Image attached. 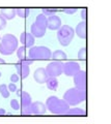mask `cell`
Instances as JSON below:
<instances>
[{
	"label": "cell",
	"mask_w": 111,
	"mask_h": 124,
	"mask_svg": "<svg viewBox=\"0 0 111 124\" xmlns=\"http://www.w3.org/2000/svg\"><path fill=\"white\" fill-rule=\"evenodd\" d=\"M46 107L49 112L55 115H66L67 111L70 108V106L63 98L60 99L55 95L49 96L46 100Z\"/></svg>",
	"instance_id": "obj_1"
},
{
	"label": "cell",
	"mask_w": 111,
	"mask_h": 124,
	"mask_svg": "<svg viewBox=\"0 0 111 124\" xmlns=\"http://www.w3.org/2000/svg\"><path fill=\"white\" fill-rule=\"evenodd\" d=\"M63 99L68 106H77L86 99V90L79 89L77 87L70 88L64 92Z\"/></svg>",
	"instance_id": "obj_2"
},
{
	"label": "cell",
	"mask_w": 111,
	"mask_h": 124,
	"mask_svg": "<svg viewBox=\"0 0 111 124\" xmlns=\"http://www.w3.org/2000/svg\"><path fill=\"white\" fill-rule=\"evenodd\" d=\"M19 46L18 38L13 34H5L0 42V54L3 56H9L17 51Z\"/></svg>",
	"instance_id": "obj_3"
},
{
	"label": "cell",
	"mask_w": 111,
	"mask_h": 124,
	"mask_svg": "<svg viewBox=\"0 0 111 124\" xmlns=\"http://www.w3.org/2000/svg\"><path fill=\"white\" fill-rule=\"evenodd\" d=\"M46 30H47V17L44 14L37 15L35 21L31 25L30 33L35 38H40L46 34Z\"/></svg>",
	"instance_id": "obj_4"
},
{
	"label": "cell",
	"mask_w": 111,
	"mask_h": 124,
	"mask_svg": "<svg viewBox=\"0 0 111 124\" xmlns=\"http://www.w3.org/2000/svg\"><path fill=\"white\" fill-rule=\"evenodd\" d=\"M75 35V30L70 25H61L57 30V39L62 46H67L72 42Z\"/></svg>",
	"instance_id": "obj_5"
},
{
	"label": "cell",
	"mask_w": 111,
	"mask_h": 124,
	"mask_svg": "<svg viewBox=\"0 0 111 124\" xmlns=\"http://www.w3.org/2000/svg\"><path fill=\"white\" fill-rule=\"evenodd\" d=\"M51 50L45 46H31L28 52V56L31 60H48L51 59Z\"/></svg>",
	"instance_id": "obj_6"
},
{
	"label": "cell",
	"mask_w": 111,
	"mask_h": 124,
	"mask_svg": "<svg viewBox=\"0 0 111 124\" xmlns=\"http://www.w3.org/2000/svg\"><path fill=\"white\" fill-rule=\"evenodd\" d=\"M46 71H47L49 77H59L63 73V62L58 60H53L47 65Z\"/></svg>",
	"instance_id": "obj_7"
},
{
	"label": "cell",
	"mask_w": 111,
	"mask_h": 124,
	"mask_svg": "<svg viewBox=\"0 0 111 124\" xmlns=\"http://www.w3.org/2000/svg\"><path fill=\"white\" fill-rule=\"evenodd\" d=\"M73 78H74L75 87L86 90V72L85 71L80 69L79 71H77L73 76Z\"/></svg>",
	"instance_id": "obj_8"
},
{
	"label": "cell",
	"mask_w": 111,
	"mask_h": 124,
	"mask_svg": "<svg viewBox=\"0 0 111 124\" xmlns=\"http://www.w3.org/2000/svg\"><path fill=\"white\" fill-rule=\"evenodd\" d=\"M80 69H81L80 68V64L76 61H68L63 63V73L67 77H73Z\"/></svg>",
	"instance_id": "obj_9"
},
{
	"label": "cell",
	"mask_w": 111,
	"mask_h": 124,
	"mask_svg": "<svg viewBox=\"0 0 111 124\" xmlns=\"http://www.w3.org/2000/svg\"><path fill=\"white\" fill-rule=\"evenodd\" d=\"M62 23H61V19L56 15L47 17V28L50 30H58Z\"/></svg>",
	"instance_id": "obj_10"
},
{
	"label": "cell",
	"mask_w": 111,
	"mask_h": 124,
	"mask_svg": "<svg viewBox=\"0 0 111 124\" xmlns=\"http://www.w3.org/2000/svg\"><path fill=\"white\" fill-rule=\"evenodd\" d=\"M34 40H35V37H34L31 33L27 32V31H24V32L21 33L20 42L24 46H26V48H31L34 45Z\"/></svg>",
	"instance_id": "obj_11"
},
{
	"label": "cell",
	"mask_w": 111,
	"mask_h": 124,
	"mask_svg": "<svg viewBox=\"0 0 111 124\" xmlns=\"http://www.w3.org/2000/svg\"><path fill=\"white\" fill-rule=\"evenodd\" d=\"M48 78H49V76H48L47 71H46V68H44V67L37 68L33 73L34 81H35L36 83H39V84H45Z\"/></svg>",
	"instance_id": "obj_12"
},
{
	"label": "cell",
	"mask_w": 111,
	"mask_h": 124,
	"mask_svg": "<svg viewBox=\"0 0 111 124\" xmlns=\"http://www.w3.org/2000/svg\"><path fill=\"white\" fill-rule=\"evenodd\" d=\"M32 115H44L47 112V107L42 101H34L30 104Z\"/></svg>",
	"instance_id": "obj_13"
},
{
	"label": "cell",
	"mask_w": 111,
	"mask_h": 124,
	"mask_svg": "<svg viewBox=\"0 0 111 124\" xmlns=\"http://www.w3.org/2000/svg\"><path fill=\"white\" fill-rule=\"evenodd\" d=\"M15 67H16V69H17V73L19 75V77H20V79L24 80L29 76L30 68H29L28 65H25V64H23L22 62L18 61L17 63L15 64Z\"/></svg>",
	"instance_id": "obj_14"
},
{
	"label": "cell",
	"mask_w": 111,
	"mask_h": 124,
	"mask_svg": "<svg viewBox=\"0 0 111 124\" xmlns=\"http://www.w3.org/2000/svg\"><path fill=\"white\" fill-rule=\"evenodd\" d=\"M75 30V34H77L79 38L81 39H85L86 36H87V33H86V21H82L78 23V25L76 26Z\"/></svg>",
	"instance_id": "obj_15"
},
{
	"label": "cell",
	"mask_w": 111,
	"mask_h": 124,
	"mask_svg": "<svg viewBox=\"0 0 111 124\" xmlns=\"http://www.w3.org/2000/svg\"><path fill=\"white\" fill-rule=\"evenodd\" d=\"M0 15L7 21V20H13L17 16V13H16V9L15 8H1Z\"/></svg>",
	"instance_id": "obj_16"
},
{
	"label": "cell",
	"mask_w": 111,
	"mask_h": 124,
	"mask_svg": "<svg viewBox=\"0 0 111 124\" xmlns=\"http://www.w3.org/2000/svg\"><path fill=\"white\" fill-rule=\"evenodd\" d=\"M20 98H21V108L22 107H28L32 102L31 96H30V94H28L26 91H22L21 92Z\"/></svg>",
	"instance_id": "obj_17"
},
{
	"label": "cell",
	"mask_w": 111,
	"mask_h": 124,
	"mask_svg": "<svg viewBox=\"0 0 111 124\" xmlns=\"http://www.w3.org/2000/svg\"><path fill=\"white\" fill-rule=\"evenodd\" d=\"M46 85H47V88L51 91H55L58 88V81L55 77H49L47 81H46Z\"/></svg>",
	"instance_id": "obj_18"
},
{
	"label": "cell",
	"mask_w": 111,
	"mask_h": 124,
	"mask_svg": "<svg viewBox=\"0 0 111 124\" xmlns=\"http://www.w3.org/2000/svg\"><path fill=\"white\" fill-rule=\"evenodd\" d=\"M66 115L67 116H85L86 112L83 108H72L67 111Z\"/></svg>",
	"instance_id": "obj_19"
},
{
	"label": "cell",
	"mask_w": 111,
	"mask_h": 124,
	"mask_svg": "<svg viewBox=\"0 0 111 124\" xmlns=\"http://www.w3.org/2000/svg\"><path fill=\"white\" fill-rule=\"evenodd\" d=\"M51 58L53 60H58V61H62L67 59V54L61 50H57V51L53 52L51 54Z\"/></svg>",
	"instance_id": "obj_20"
},
{
	"label": "cell",
	"mask_w": 111,
	"mask_h": 124,
	"mask_svg": "<svg viewBox=\"0 0 111 124\" xmlns=\"http://www.w3.org/2000/svg\"><path fill=\"white\" fill-rule=\"evenodd\" d=\"M0 94H1V96L3 98H9V97L10 92L9 90V88H7V85H5V84L0 85Z\"/></svg>",
	"instance_id": "obj_21"
},
{
	"label": "cell",
	"mask_w": 111,
	"mask_h": 124,
	"mask_svg": "<svg viewBox=\"0 0 111 124\" xmlns=\"http://www.w3.org/2000/svg\"><path fill=\"white\" fill-rule=\"evenodd\" d=\"M16 53H17V57H18L19 60L24 59V58H26V46H20V48L18 46Z\"/></svg>",
	"instance_id": "obj_22"
},
{
	"label": "cell",
	"mask_w": 111,
	"mask_h": 124,
	"mask_svg": "<svg viewBox=\"0 0 111 124\" xmlns=\"http://www.w3.org/2000/svg\"><path fill=\"white\" fill-rule=\"evenodd\" d=\"M16 13H17V16L20 18H27L29 16V13L30 10L29 8H16Z\"/></svg>",
	"instance_id": "obj_23"
},
{
	"label": "cell",
	"mask_w": 111,
	"mask_h": 124,
	"mask_svg": "<svg viewBox=\"0 0 111 124\" xmlns=\"http://www.w3.org/2000/svg\"><path fill=\"white\" fill-rule=\"evenodd\" d=\"M56 13H57L56 8H43V11H42V14H44L46 17H50V16L56 15Z\"/></svg>",
	"instance_id": "obj_24"
},
{
	"label": "cell",
	"mask_w": 111,
	"mask_h": 124,
	"mask_svg": "<svg viewBox=\"0 0 111 124\" xmlns=\"http://www.w3.org/2000/svg\"><path fill=\"white\" fill-rule=\"evenodd\" d=\"M78 59L85 60L86 59V48H81L78 52Z\"/></svg>",
	"instance_id": "obj_25"
},
{
	"label": "cell",
	"mask_w": 111,
	"mask_h": 124,
	"mask_svg": "<svg viewBox=\"0 0 111 124\" xmlns=\"http://www.w3.org/2000/svg\"><path fill=\"white\" fill-rule=\"evenodd\" d=\"M10 108L15 111H18L19 108H20V103H19V101L17 99H11L10 100Z\"/></svg>",
	"instance_id": "obj_26"
},
{
	"label": "cell",
	"mask_w": 111,
	"mask_h": 124,
	"mask_svg": "<svg viewBox=\"0 0 111 124\" xmlns=\"http://www.w3.org/2000/svg\"><path fill=\"white\" fill-rule=\"evenodd\" d=\"M21 113H22V115H24V116L32 115V113H31V108H30V106H28V107H22Z\"/></svg>",
	"instance_id": "obj_27"
},
{
	"label": "cell",
	"mask_w": 111,
	"mask_h": 124,
	"mask_svg": "<svg viewBox=\"0 0 111 124\" xmlns=\"http://www.w3.org/2000/svg\"><path fill=\"white\" fill-rule=\"evenodd\" d=\"M9 80H10V82H11V83H18V82H19V80H20V77H19L18 73H13V75L10 76Z\"/></svg>",
	"instance_id": "obj_28"
},
{
	"label": "cell",
	"mask_w": 111,
	"mask_h": 124,
	"mask_svg": "<svg viewBox=\"0 0 111 124\" xmlns=\"http://www.w3.org/2000/svg\"><path fill=\"white\" fill-rule=\"evenodd\" d=\"M6 27V20L0 15V30H3Z\"/></svg>",
	"instance_id": "obj_29"
},
{
	"label": "cell",
	"mask_w": 111,
	"mask_h": 124,
	"mask_svg": "<svg viewBox=\"0 0 111 124\" xmlns=\"http://www.w3.org/2000/svg\"><path fill=\"white\" fill-rule=\"evenodd\" d=\"M20 62H22L23 64H25V65H31L33 63V60H31L30 58H24V59H21V60H19Z\"/></svg>",
	"instance_id": "obj_30"
},
{
	"label": "cell",
	"mask_w": 111,
	"mask_h": 124,
	"mask_svg": "<svg viewBox=\"0 0 111 124\" xmlns=\"http://www.w3.org/2000/svg\"><path fill=\"white\" fill-rule=\"evenodd\" d=\"M7 88H9V92H16V90H17V86H16V83H9V86H7Z\"/></svg>",
	"instance_id": "obj_31"
},
{
	"label": "cell",
	"mask_w": 111,
	"mask_h": 124,
	"mask_svg": "<svg viewBox=\"0 0 111 124\" xmlns=\"http://www.w3.org/2000/svg\"><path fill=\"white\" fill-rule=\"evenodd\" d=\"M77 11V8H63V13H66L68 15H73Z\"/></svg>",
	"instance_id": "obj_32"
},
{
	"label": "cell",
	"mask_w": 111,
	"mask_h": 124,
	"mask_svg": "<svg viewBox=\"0 0 111 124\" xmlns=\"http://www.w3.org/2000/svg\"><path fill=\"white\" fill-rule=\"evenodd\" d=\"M81 18L83 21H86V18H87V8H83L81 10Z\"/></svg>",
	"instance_id": "obj_33"
},
{
	"label": "cell",
	"mask_w": 111,
	"mask_h": 124,
	"mask_svg": "<svg viewBox=\"0 0 111 124\" xmlns=\"http://www.w3.org/2000/svg\"><path fill=\"white\" fill-rule=\"evenodd\" d=\"M4 114H6L4 108H0V115H4Z\"/></svg>",
	"instance_id": "obj_34"
},
{
	"label": "cell",
	"mask_w": 111,
	"mask_h": 124,
	"mask_svg": "<svg viewBox=\"0 0 111 124\" xmlns=\"http://www.w3.org/2000/svg\"><path fill=\"white\" fill-rule=\"evenodd\" d=\"M21 92H22V90H21V89H17V90H16V93H17V95H18V96H20Z\"/></svg>",
	"instance_id": "obj_35"
},
{
	"label": "cell",
	"mask_w": 111,
	"mask_h": 124,
	"mask_svg": "<svg viewBox=\"0 0 111 124\" xmlns=\"http://www.w3.org/2000/svg\"><path fill=\"white\" fill-rule=\"evenodd\" d=\"M5 63V60L2 59V58H0V64H4Z\"/></svg>",
	"instance_id": "obj_36"
},
{
	"label": "cell",
	"mask_w": 111,
	"mask_h": 124,
	"mask_svg": "<svg viewBox=\"0 0 111 124\" xmlns=\"http://www.w3.org/2000/svg\"><path fill=\"white\" fill-rule=\"evenodd\" d=\"M0 77H1V71H0Z\"/></svg>",
	"instance_id": "obj_37"
}]
</instances>
